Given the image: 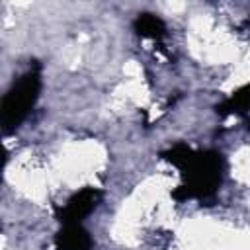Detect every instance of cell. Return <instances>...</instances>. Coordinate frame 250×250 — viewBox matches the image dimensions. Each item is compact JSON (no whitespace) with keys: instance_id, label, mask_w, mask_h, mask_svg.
<instances>
[{"instance_id":"6da1fadb","label":"cell","mask_w":250,"mask_h":250,"mask_svg":"<svg viewBox=\"0 0 250 250\" xmlns=\"http://www.w3.org/2000/svg\"><path fill=\"white\" fill-rule=\"evenodd\" d=\"M166 158L182 170L184 197H207L211 195L223 178V156L219 152H199L184 145L166 152Z\"/></svg>"},{"instance_id":"5b68a950","label":"cell","mask_w":250,"mask_h":250,"mask_svg":"<svg viewBox=\"0 0 250 250\" xmlns=\"http://www.w3.org/2000/svg\"><path fill=\"white\" fill-rule=\"evenodd\" d=\"M248 109H250V84H246L240 90H236L234 94H230L219 105L217 111L223 115H232V113H244Z\"/></svg>"},{"instance_id":"52a82bcc","label":"cell","mask_w":250,"mask_h":250,"mask_svg":"<svg viewBox=\"0 0 250 250\" xmlns=\"http://www.w3.org/2000/svg\"><path fill=\"white\" fill-rule=\"evenodd\" d=\"M248 129H250V123H248Z\"/></svg>"},{"instance_id":"8992f818","label":"cell","mask_w":250,"mask_h":250,"mask_svg":"<svg viewBox=\"0 0 250 250\" xmlns=\"http://www.w3.org/2000/svg\"><path fill=\"white\" fill-rule=\"evenodd\" d=\"M164 21L152 14H141L137 20H135V31L141 35V37H150V39H156L160 35H164Z\"/></svg>"},{"instance_id":"3957f363","label":"cell","mask_w":250,"mask_h":250,"mask_svg":"<svg viewBox=\"0 0 250 250\" xmlns=\"http://www.w3.org/2000/svg\"><path fill=\"white\" fill-rule=\"evenodd\" d=\"M102 199V191L94 189V188H84L78 193H74L61 209L59 213V221L62 225H74V223H82L84 217H88L96 205Z\"/></svg>"},{"instance_id":"277c9868","label":"cell","mask_w":250,"mask_h":250,"mask_svg":"<svg viewBox=\"0 0 250 250\" xmlns=\"http://www.w3.org/2000/svg\"><path fill=\"white\" fill-rule=\"evenodd\" d=\"M55 248L57 250H90L92 238L88 230L82 227V223L62 225L61 232L55 236Z\"/></svg>"},{"instance_id":"7a4b0ae2","label":"cell","mask_w":250,"mask_h":250,"mask_svg":"<svg viewBox=\"0 0 250 250\" xmlns=\"http://www.w3.org/2000/svg\"><path fill=\"white\" fill-rule=\"evenodd\" d=\"M41 92V68L31 64L20 78L14 80L2 98V127L6 133L16 131L33 109Z\"/></svg>"}]
</instances>
